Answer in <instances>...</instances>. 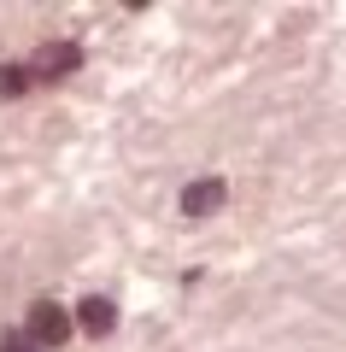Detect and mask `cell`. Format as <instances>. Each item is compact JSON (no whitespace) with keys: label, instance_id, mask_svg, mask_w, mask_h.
Here are the masks:
<instances>
[{"label":"cell","instance_id":"6da1fadb","mask_svg":"<svg viewBox=\"0 0 346 352\" xmlns=\"http://www.w3.org/2000/svg\"><path fill=\"white\" fill-rule=\"evenodd\" d=\"M24 340L30 346H65V340H71V317H65V305L59 300H36L30 305V323H24Z\"/></svg>","mask_w":346,"mask_h":352},{"label":"cell","instance_id":"7a4b0ae2","mask_svg":"<svg viewBox=\"0 0 346 352\" xmlns=\"http://www.w3.org/2000/svg\"><path fill=\"white\" fill-rule=\"evenodd\" d=\"M30 65H36L30 76H47V82H53V76H71L76 65H83V47H76V41H53V47H41Z\"/></svg>","mask_w":346,"mask_h":352},{"label":"cell","instance_id":"3957f363","mask_svg":"<svg viewBox=\"0 0 346 352\" xmlns=\"http://www.w3.org/2000/svg\"><path fill=\"white\" fill-rule=\"evenodd\" d=\"M76 329H83V335H94V340H106L111 329H118V305L100 300V294H88V300L76 305Z\"/></svg>","mask_w":346,"mask_h":352},{"label":"cell","instance_id":"277c9868","mask_svg":"<svg viewBox=\"0 0 346 352\" xmlns=\"http://www.w3.org/2000/svg\"><path fill=\"white\" fill-rule=\"evenodd\" d=\"M217 206H223V182H217V176L188 182V188H182V212H188V217H211Z\"/></svg>","mask_w":346,"mask_h":352},{"label":"cell","instance_id":"5b68a950","mask_svg":"<svg viewBox=\"0 0 346 352\" xmlns=\"http://www.w3.org/2000/svg\"><path fill=\"white\" fill-rule=\"evenodd\" d=\"M0 88H6V94H24V88H30V71H0Z\"/></svg>","mask_w":346,"mask_h":352},{"label":"cell","instance_id":"8992f818","mask_svg":"<svg viewBox=\"0 0 346 352\" xmlns=\"http://www.w3.org/2000/svg\"><path fill=\"white\" fill-rule=\"evenodd\" d=\"M0 352H41V346H30V340H18V335H12V340H6Z\"/></svg>","mask_w":346,"mask_h":352}]
</instances>
